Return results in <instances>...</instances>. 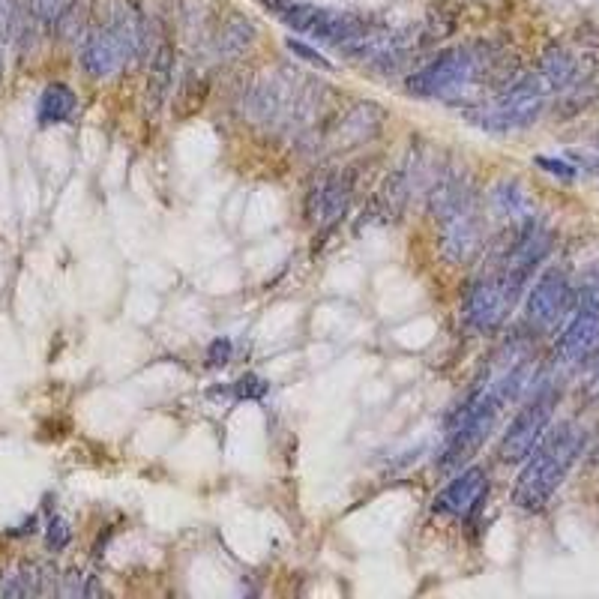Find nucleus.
I'll list each match as a JSON object with an SVG mask.
<instances>
[{
	"label": "nucleus",
	"mask_w": 599,
	"mask_h": 599,
	"mask_svg": "<svg viewBox=\"0 0 599 599\" xmlns=\"http://www.w3.org/2000/svg\"><path fill=\"white\" fill-rule=\"evenodd\" d=\"M63 3H66V0H30L33 15H36L39 21H48V24L57 18V12L63 9Z\"/></svg>",
	"instance_id": "26"
},
{
	"label": "nucleus",
	"mask_w": 599,
	"mask_h": 599,
	"mask_svg": "<svg viewBox=\"0 0 599 599\" xmlns=\"http://www.w3.org/2000/svg\"><path fill=\"white\" fill-rule=\"evenodd\" d=\"M489 489V480H486V471L483 468H465L441 495H438V510L450 513V516H468L477 510V504L483 501Z\"/></svg>",
	"instance_id": "12"
},
{
	"label": "nucleus",
	"mask_w": 599,
	"mask_h": 599,
	"mask_svg": "<svg viewBox=\"0 0 599 599\" xmlns=\"http://www.w3.org/2000/svg\"><path fill=\"white\" fill-rule=\"evenodd\" d=\"M129 60L123 39L117 36L114 27H99L93 30L84 45H81V66L87 75L93 78H108L114 72H120V66Z\"/></svg>",
	"instance_id": "11"
},
{
	"label": "nucleus",
	"mask_w": 599,
	"mask_h": 599,
	"mask_svg": "<svg viewBox=\"0 0 599 599\" xmlns=\"http://www.w3.org/2000/svg\"><path fill=\"white\" fill-rule=\"evenodd\" d=\"M297 99L300 93H294L282 75H273V78H261L249 90L246 108L255 123H276V120H285L297 108Z\"/></svg>",
	"instance_id": "10"
},
{
	"label": "nucleus",
	"mask_w": 599,
	"mask_h": 599,
	"mask_svg": "<svg viewBox=\"0 0 599 599\" xmlns=\"http://www.w3.org/2000/svg\"><path fill=\"white\" fill-rule=\"evenodd\" d=\"M534 165L549 171V174H555V177H561V180H576V174H579V168L570 159H558V156H537Z\"/></svg>",
	"instance_id": "24"
},
{
	"label": "nucleus",
	"mask_w": 599,
	"mask_h": 599,
	"mask_svg": "<svg viewBox=\"0 0 599 599\" xmlns=\"http://www.w3.org/2000/svg\"><path fill=\"white\" fill-rule=\"evenodd\" d=\"M591 390L599 396V366H597V375H594V384H591Z\"/></svg>",
	"instance_id": "29"
},
{
	"label": "nucleus",
	"mask_w": 599,
	"mask_h": 599,
	"mask_svg": "<svg viewBox=\"0 0 599 599\" xmlns=\"http://www.w3.org/2000/svg\"><path fill=\"white\" fill-rule=\"evenodd\" d=\"M288 48L300 57V60H306V63H312V66H318V69H333V63L321 54V51H315L312 45H306V42H300V39H288Z\"/></svg>",
	"instance_id": "25"
},
{
	"label": "nucleus",
	"mask_w": 599,
	"mask_h": 599,
	"mask_svg": "<svg viewBox=\"0 0 599 599\" xmlns=\"http://www.w3.org/2000/svg\"><path fill=\"white\" fill-rule=\"evenodd\" d=\"M486 72V54L474 45H456L408 78V90L423 99H459L477 87Z\"/></svg>",
	"instance_id": "3"
},
{
	"label": "nucleus",
	"mask_w": 599,
	"mask_h": 599,
	"mask_svg": "<svg viewBox=\"0 0 599 599\" xmlns=\"http://www.w3.org/2000/svg\"><path fill=\"white\" fill-rule=\"evenodd\" d=\"M237 393H240V399H252V396H264V393H267V384H264L261 378H255V375H246V378L240 381Z\"/></svg>",
	"instance_id": "28"
},
{
	"label": "nucleus",
	"mask_w": 599,
	"mask_h": 599,
	"mask_svg": "<svg viewBox=\"0 0 599 599\" xmlns=\"http://www.w3.org/2000/svg\"><path fill=\"white\" fill-rule=\"evenodd\" d=\"M495 204H498V213L504 216V219H513V222H531L528 216H531V204H528V198H525V192H522V186L519 183H504V186H498V192H495Z\"/></svg>",
	"instance_id": "20"
},
{
	"label": "nucleus",
	"mask_w": 599,
	"mask_h": 599,
	"mask_svg": "<svg viewBox=\"0 0 599 599\" xmlns=\"http://www.w3.org/2000/svg\"><path fill=\"white\" fill-rule=\"evenodd\" d=\"M582 447H585V429L579 423H561L555 429H546V435L531 450L528 465L513 489V504L531 513L546 507L549 498L558 492V486L567 480Z\"/></svg>",
	"instance_id": "1"
},
{
	"label": "nucleus",
	"mask_w": 599,
	"mask_h": 599,
	"mask_svg": "<svg viewBox=\"0 0 599 599\" xmlns=\"http://www.w3.org/2000/svg\"><path fill=\"white\" fill-rule=\"evenodd\" d=\"M546 105V90L540 78H522L519 84L507 87L495 105H483L474 108L468 117L492 132H516V129H528Z\"/></svg>",
	"instance_id": "4"
},
{
	"label": "nucleus",
	"mask_w": 599,
	"mask_h": 599,
	"mask_svg": "<svg viewBox=\"0 0 599 599\" xmlns=\"http://www.w3.org/2000/svg\"><path fill=\"white\" fill-rule=\"evenodd\" d=\"M540 78H543L549 87H555V90L567 87V84L576 78V63H573V57H570L564 48H552V51L543 57Z\"/></svg>",
	"instance_id": "19"
},
{
	"label": "nucleus",
	"mask_w": 599,
	"mask_h": 599,
	"mask_svg": "<svg viewBox=\"0 0 599 599\" xmlns=\"http://www.w3.org/2000/svg\"><path fill=\"white\" fill-rule=\"evenodd\" d=\"M498 414H501L498 405H492L489 399H483L480 393L471 390L468 402L453 417V429H450V438H447V450L441 456V468L453 471V468L465 465L486 444L489 432L498 423Z\"/></svg>",
	"instance_id": "6"
},
{
	"label": "nucleus",
	"mask_w": 599,
	"mask_h": 599,
	"mask_svg": "<svg viewBox=\"0 0 599 599\" xmlns=\"http://www.w3.org/2000/svg\"><path fill=\"white\" fill-rule=\"evenodd\" d=\"M252 42H255V24H252L246 15L234 12V15H228V18L219 24L216 39H213V48L219 51V57L234 60V57L246 54V51L252 48Z\"/></svg>",
	"instance_id": "14"
},
{
	"label": "nucleus",
	"mask_w": 599,
	"mask_h": 599,
	"mask_svg": "<svg viewBox=\"0 0 599 599\" xmlns=\"http://www.w3.org/2000/svg\"><path fill=\"white\" fill-rule=\"evenodd\" d=\"M69 540H72V528H69V522L60 519V516H54V519L48 522V528H45V546H48L51 552H60V549L69 546Z\"/></svg>",
	"instance_id": "22"
},
{
	"label": "nucleus",
	"mask_w": 599,
	"mask_h": 599,
	"mask_svg": "<svg viewBox=\"0 0 599 599\" xmlns=\"http://www.w3.org/2000/svg\"><path fill=\"white\" fill-rule=\"evenodd\" d=\"M351 201V186L342 180V177H327L324 183H318L312 192H309V204H306V213L312 222H330L336 216H342V210L348 207Z\"/></svg>",
	"instance_id": "13"
},
{
	"label": "nucleus",
	"mask_w": 599,
	"mask_h": 599,
	"mask_svg": "<svg viewBox=\"0 0 599 599\" xmlns=\"http://www.w3.org/2000/svg\"><path fill=\"white\" fill-rule=\"evenodd\" d=\"M0 75H3V39H0Z\"/></svg>",
	"instance_id": "30"
},
{
	"label": "nucleus",
	"mask_w": 599,
	"mask_h": 599,
	"mask_svg": "<svg viewBox=\"0 0 599 599\" xmlns=\"http://www.w3.org/2000/svg\"><path fill=\"white\" fill-rule=\"evenodd\" d=\"M573 282L564 270H546L528 294V321L537 330H552L573 309Z\"/></svg>",
	"instance_id": "9"
},
{
	"label": "nucleus",
	"mask_w": 599,
	"mask_h": 599,
	"mask_svg": "<svg viewBox=\"0 0 599 599\" xmlns=\"http://www.w3.org/2000/svg\"><path fill=\"white\" fill-rule=\"evenodd\" d=\"M231 342L228 339H216V342H210V348H207V360L213 363V366H222V363H228V357H231Z\"/></svg>",
	"instance_id": "27"
},
{
	"label": "nucleus",
	"mask_w": 599,
	"mask_h": 599,
	"mask_svg": "<svg viewBox=\"0 0 599 599\" xmlns=\"http://www.w3.org/2000/svg\"><path fill=\"white\" fill-rule=\"evenodd\" d=\"M87 594H99V588L90 585L81 573H66L63 582H57V597H87Z\"/></svg>",
	"instance_id": "23"
},
{
	"label": "nucleus",
	"mask_w": 599,
	"mask_h": 599,
	"mask_svg": "<svg viewBox=\"0 0 599 599\" xmlns=\"http://www.w3.org/2000/svg\"><path fill=\"white\" fill-rule=\"evenodd\" d=\"M519 300V294L510 288V282L495 270L492 276H483L471 285L468 297H465V318L474 330H483V333H492L498 330L513 303Z\"/></svg>",
	"instance_id": "7"
},
{
	"label": "nucleus",
	"mask_w": 599,
	"mask_h": 599,
	"mask_svg": "<svg viewBox=\"0 0 599 599\" xmlns=\"http://www.w3.org/2000/svg\"><path fill=\"white\" fill-rule=\"evenodd\" d=\"M555 405H558V387L555 384H543L525 402V408L513 417V423L507 426V432L501 438L498 456H501L504 465H519V462H525L531 456V450L537 447V441L549 429Z\"/></svg>",
	"instance_id": "5"
},
{
	"label": "nucleus",
	"mask_w": 599,
	"mask_h": 599,
	"mask_svg": "<svg viewBox=\"0 0 599 599\" xmlns=\"http://www.w3.org/2000/svg\"><path fill=\"white\" fill-rule=\"evenodd\" d=\"M171 75H174V48L168 42H159L156 51H153V66H150V81H147V105H150V111H159V105H162V99L168 93Z\"/></svg>",
	"instance_id": "18"
},
{
	"label": "nucleus",
	"mask_w": 599,
	"mask_h": 599,
	"mask_svg": "<svg viewBox=\"0 0 599 599\" xmlns=\"http://www.w3.org/2000/svg\"><path fill=\"white\" fill-rule=\"evenodd\" d=\"M599 345V285H591L585 297L576 306L573 321L561 333L555 345V363L558 366H573L585 360Z\"/></svg>",
	"instance_id": "8"
},
{
	"label": "nucleus",
	"mask_w": 599,
	"mask_h": 599,
	"mask_svg": "<svg viewBox=\"0 0 599 599\" xmlns=\"http://www.w3.org/2000/svg\"><path fill=\"white\" fill-rule=\"evenodd\" d=\"M72 111H75V93H72V87L54 81L39 96L36 120H39V126H57V123H66L72 117Z\"/></svg>",
	"instance_id": "15"
},
{
	"label": "nucleus",
	"mask_w": 599,
	"mask_h": 599,
	"mask_svg": "<svg viewBox=\"0 0 599 599\" xmlns=\"http://www.w3.org/2000/svg\"><path fill=\"white\" fill-rule=\"evenodd\" d=\"M378 123H381V108L372 105V102H360L339 123V141L348 144V147H354V144L366 141L369 135H375Z\"/></svg>",
	"instance_id": "16"
},
{
	"label": "nucleus",
	"mask_w": 599,
	"mask_h": 599,
	"mask_svg": "<svg viewBox=\"0 0 599 599\" xmlns=\"http://www.w3.org/2000/svg\"><path fill=\"white\" fill-rule=\"evenodd\" d=\"M429 210L438 222L441 255L453 264H465L483 246V216L474 189L462 177H444L432 195Z\"/></svg>",
	"instance_id": "2"
},
{
	"label": "nucleus",
	"mask_w": 599,
	"mask_h": 599,
	"mask_svg": "<svg viewBox=\"0 0 599 599\" xmlns=\"http://www.w3.org/2000/svg\"><path fill=\"white\" fill-rule=\"evenodd\" d=\"M42 567L39 564H15L0 576V599L36 597L42 594Z\"/></svg>",
	"instance_id": "17"
},
{
	"label": "nucleus",
	"mask_w": 599,
	"mask_h": 599,
	"mask_svg": "<svg viewBox=\"0 0 599 599\" xmlns=\"http://www.w3.org/2000/svg\"><path fill=\"white\" fill-rule=\"evenodd\" d=\"M84 21H87V0H66L51 24L57 30V39L75 42L84 30Z\"/></svg>",
	"instance_id": "21"
}]
</instances>
